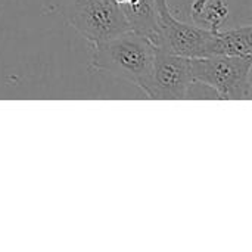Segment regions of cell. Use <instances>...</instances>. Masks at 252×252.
<instances>
[{"label": "cell", "instance_id": "cell-1", "mask_svg": "<svg viewBox=\"0 0 252 252\" xmlns=\"http://www.w3.org/2000/svg\"><path fill=\"white\" fill-rule=\"evenodd\" d=\"M90 47V66L94 71L137 86L148 75L157 53V47L146 37L131 30Z\"/></svg>", "mask_w": 252, "mask_h": 252}, {"label": "cell", "instance_id": "cell-2", "mask_svg": "<svg viewBox=\"0 0 252 252\" xmlns=\"http://www.w3.org/2000/svg\"><path fill=\"white\" fill-rule=\"evenodd\" d=\"M251 68L252 58L242 56L216 55L190 59L193 81L211 87L220 99H250Z\"/></svg>", "mask_w": 252, "mask_h": 252}, {"label": "cell", "instance_id": "cell-3", "mask_svg": "<svg viewBox=\"0 0 252 252\" xmlns=\"http://www.w3.org/2000/svg\"><path fill=\"white\" fill-rule=\"evenodd\" d=\"M68 21L90 46L128 31V24L115 0H75L68 9Z\"/></svg>", "mask_w": 252, "mask_h": 252}, {"label": "cell", "instance_id": "cell-4", "mask_svg": "<svg viewBox=\"0 0 252 252\" xmlns=\"http://www.w3.org/2000/svg\"><path fill=\"white\" fill-rule=\"evenodd\" d=\"M193 83L190 58L157 49L152 66L139 87L154 100H182L188 97Z\"/></svg>", "mask_w": 252, "mask_h": 252}, {"label": "cell", "instance_id": "cell-5", "mask_svg": "<svg viewBox=\"0 0 252 252\" xmlns=\"http://www.w3.org/2000/svg\"><path fill=\"white\" fill-rule=\"evenodd\" d=\"M213 31L183 22L170 10L159 13V32L155 43L158 50L185 58H205Z\"/></svg>", "mask_w": 252, "mask_h": 252}, {"label": "cell", "instance_id": "cell-6", "mask_svg": "<svg viewBox=\"0 0 252 252\" xmlns=\"http://www.w3.org/2000/svg\"><path fill=\"white\" fill-rule=\"evenodd\" d=\"M123 10L128 28L146 37L154 46L159 32V10L155 0H115Z\"/></svg>", "mask_w": 252, "mask_h": 252}, {"label": "cell", "instance_id": "cell-7", "mask_svg": "<svg viewBox=\"0 0 252 252\" xmlns=\"http://www.w3.org/2000/svg\"><path fill=\"white\" fill-rule=\"evenodd\" d=\"M242 56L252 58V27H236L226 31H213L207 56Z\"/></svg>", "mask_w": 252, "mask_h": 252}, {"label": "cell", "instance_id": "cell-8", "mask_svg": "<svg viewBox=\"0 0 252 252\" xmlns=\"http://www.w3.org/2000/svg\"><path fill=\"white\" fill-rule=\"evenodd\" d=\"M229 16L226 0H195L192 3V18L204 25V28L217 31Z\"/></svg>", "mask_w": 252, "mask_h": 252}, {"label": "cell", "instance_id": "cell-9", "mask_svg": "<svg viewBox=\"0 0 252 252\" xmlns=\"http://www.w3.org/2000/svg\"><path fill=\"white\" fill-rule=\"evenodd\" d=\"M155 1H157V6H158L159 13L170 10V6H168V1H167V0H155Z\"/></svg>", "mask_w": 252, "mask_h": 252}]
</instances>
